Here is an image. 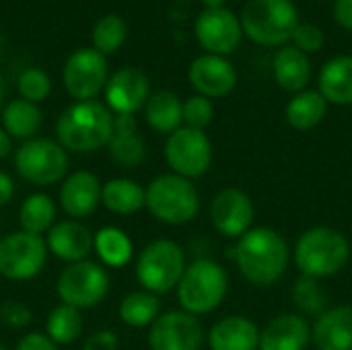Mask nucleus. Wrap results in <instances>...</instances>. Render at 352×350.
<instances>
[{"label":"nucleus","mask_w":352,"mask_h":350,"mask_svg":"<svg viewBox=\"0 0 352 350\" xmlns=\"http://www.w3.org/2000/svg\"><path fill=\"white\" fill-rule=\"evenodd\" d=\"M113 113L99 101H76L56 120V140L66 153L89 155L109 144Z\"/></svg>","instance_id":"obj_1"},{"label":"nucleus","mask_w":352,"mask_h":350,"mask_svg":"<svg viewBox=\"0 0 352 350\" xmlns=\"http://www.w3.org/2000/svg\"><path fill=\"white\" fill-rule=\"evenodd\" d=\"M241 274L256 287H270L280 281L289 266V245L270 227H254L239 237L235 250Z\"/></svg>","instance_id":"obj_2"},{"label":"nucleus","mask_w":352,"mask_h":350,"mask_svg":"<svg viewBox=\"0 0 352 350\" xmlns=\"http://www.w3.org/2000/svg\"><path fill=\"white\" fill-rule=\"evenodd\" d=\"M351 258L349 239L332 227H314L305 231L295 245V264L301 274L328 278L338 274Z\"/></svg>","instance_id":"obj_3"},{"label":"nucleus","mask_w":352,"mask_h":350,"mask_svg":"<svg viewBox=\"0 0 352 350\" xmlns=\"http://www.w3.org/2000/svg\"><path fill=\"white\" fill-rule=\"evenodd\" d=\"M227 287L229 278L225 268L214 260L200 258L186 266V272L177 285V301L184 311L192 316H204L223 303Z\"/></svg>","instance_id":"obj_4"},{"label":"nucleus","mask_w":352,"mask_h":350,"mask_svg":"<svg viewBox=\"0 0 352 350\" xmlns=\"http://www.w3.org/2000/svg\"><path fill=\"white\" fill-rule=\"evenodd\" d=\"M299 23L293 0H250L241 12V29L260 45L287 43Z\"/></svg>","instance_id":"obj_5"},{"label":"nucleus","mask_w":352,"mask_h":350,"mask_svg":"<svg viewBox=\"0 0 352 350\" xmlns=\"http://www.w3.org/2000/svg\"><path fill=\"white\" fill-rule=\"evenodd\" d=\"M148 212L167 225H186L200 210V196L196 186L177 173L155 177L146 188Z\"/></svg>","instance_id":"obj_6"},{"label":"nucleus","mask_w":352,"mask_h":350,"mask_svg":"<svg viewBox=\"0 0 352 350\" xmlns=\"http://www.w3.org/2000/svg\"><path fill=\"white\" fill-rule=\"evenodd\" d=\"M184 272V250L171 239L151 241L136 260V278L140 287L155 295H163L177 289Z\"/></svg>","instance_id":"obj_7"},{"label":"nucleus","mask_w":352,"mask_h":350,"mask_svg":"<svg viewBox=\"0 0 352 350\" xmlns=\"http://www.w3.org/2000/svg\"><path fill=\"white\" fill-rule=\"evenodd\" d=\"M14 169L37 188L54 186L68 173V153L58 140L35 136L14 151Z\"/></svg>","instance_id":"obj_8"},{"label":"nucleus","mask_w":352,"mask_h":350,"mask_svg":"<svg viewBox=\"0 0 352 350\" xmlns=\"http://www.w3.org/2000/svg\"><path fill=\"white\" fill-rule=\"evenodd\" d=\"M109 293V274L99 262L82 260L74 264H66L56 281V295L60 303L91 309L99 305Z\"/></svg>","instance_id":"obj_9"},{"label":"nucleus","mask_w":352,"mask_h":350,"mask_svg":"<svg viewBox=\"0 0 352 350\" xmlns=\"http://www.w3.org/2000/svg\"><path fill=\"white\" fill-rule=\"evenodd\" d=\"M45 237L12 231L0 239V276L12 283L35 278L47 262Z\"/></svg>","instance_id":"obj_10"},{"label":"nucleus","mask_w":352,"mask_h":350,"mask_svg":"<svg viewBox=\"0 0 352 350\" xmlns=\"http://www.w3.org/2000/svg\"><path fill=\"white\" fill-rule=\"evenodd\" d=\"M165 161L173 173L182 177H200L210 169L212 163L210 138L204 134V130L182 126L165 140Z\"/></svg>","instance_id":"obj_11"},{"label":"nucleus","mask_w":352,"mask_h":350,"mask_svg":"<svg viewBox=\"0 0 352 350\" xmlns=\"http://www.w3.org/2000/svg\"><path fill=\"white\" fill-rule=\"evenodd\" d=\"M62 80L76 101H93L107 85V64L103 54L97 50L74 52L64 64Z\"/></svg>","instance_id":"obj_12"},{"label":"nucleus","mask_w":352,"mask_h":350,"mask_svg":"<svg viewBox=\"0 0 352 350\" xmlns=\"http://www.w3.org/2000/svg\"><path fill=\"white\" fill-rule=\"evenodd\" d=\"M204 332L198 318L184 309L161 314L148 330L151 350H198Z\"/></svg>","instance_id":"obj_13"},{"label":"nucleus","mask_w":352,"mask_h":350,"mask_svg":"<svg viewBox=\"0 0 352 350\" xmlns=\"http://www.w3.org/2000/svg\"><path fill=\"white\" fill-rule=\"evenodd\" d=\"M241 21L225 6L206 8L196 19V37L204 50L214 56H227L241 41Z\"/></svg>","instance_id":"obj_14"},{"label":"nucleus","mask_w":352,"mask_h":350,"mask_svg":"<svg viewBox=\"0 0 352 350\" xmlns=\"http://www.w3.org/2000/svg\"><path fill=\"white\" fill-rule=\"evenodd\" d=\"M254 217L256 208L252 198L237 188L219 192L210 204L212 225L225 237H243L252 229Z\"/></svg>","instance_id":"obj_15"},{"label":"nucleus","mask_w":352,"mask_h":350,"mask_svg":"<svg viewBox=\"0 0 352 350\" xmlns=\"http://www.w3.org/2000/svg\"><path fill=\"white\" fill-rule=\"evenodd\" d=\"M101 182L93 171H74L64 177L60 186V208L68 219L82 221L91 217L101 204Z\"/></svg>","instance_id":"obj_16"},{"label":"nucleus","mask_w":352,"mask_h":350,"mask_svg":"<svg viewBox=\"0 0 352 350\" xmlns=\"http://www.w3.org/2000/svg\"><path fill=\"white\" fill-rule=\"evenodd\" d=\"M93 237L95 233L80 221L64 219L45 233V243L52 256L66 264H74L89 258L93 252Z\"/></svg>","instance_id":"obj_17"},{"label":"nucleus","mask_w":352,"mask_h":350,"mask_svg":"<svg viewBox=\"0 0 352 350\" xmlns=\"http://www.w3.org/2000/svg\"><path fill=\"white\" fill-rule=\"evenodd\" d=\"M190 83L204 97H225L237 85V70L223 56L206 54L192 62Z\"/></svg>","instance_id":"obj_18"},{"label":"nucleus","mask_w":352,"mask_h":350,"mask_svg":"<svg viewBox=\"0 0 352 350\" xmlns=\"http://www.w3.org/2000/svg\"><path fill=\"white\" fill-rule=\"evenodd\" d=\"M105 101L111 111L136 113L148 101V78L138 68L118 70L105 85Z\"/></svg>","instance_id":"obj_19"},{"label":"nucleus","mask_w":352,"mask_h":350,"mask_svg":"<svg viewBox=\"0 0 352 350\" xmlns=\"http://www.w3.org/2000/svg\"><path fill=\"white\" fill-rule=\"evenodd\" d=\"M311 342L309 324L297 314L276 316L260 330L258 350H305Z\"/></svg>","instance_id":"obj_20"},{"label":"nucleus","mask_w":352,"mask_h":350,"mask_svg":"<svg viewBox=\"0 0 352 350\" xmlns=\"http://www.w3.org/2000/svg\"><path fill=\"white\" fill-rule=\"evenodd\" d=\"M318 350H352V305L324 311L311 328Z\"/></svg>","instance_id":"obj_21"},{"label":"nucleus","mask_w":352,"mask_h":350,"mask_svg":"<svg viewBox=\"0 0 352 350\" xmlns=\"http://www.w3.org/2000/svg\"><path fill=\"white\" fill-rule=\"evenodd\" d=\"M208 347L210 350H258L260 330L245 316H229L210 328Z\"/></svg>","instance_id":"obj_22"},{"label":"nucleus","mask_w":352,"mask_h":350,"mask_svg":"<svg viewBox=\"0 0 352 350\" xmlns=\"http://www.w3.org/2000/svg\"><path fill=\"white\" fill-rule=\"evenodd\" d=\"M274 78L280 89L285 91H303V87L311 78V64L305 52L295 45H285L276 52L272 62Z\"/></svg>","instance_id":"obj_23"},{"label":"nucleus","mask_w":352,"mask_h":350,"mask_svg":"<svg viewBox=\"0 0 352 350\" xmlns=\"http://www.w3.org/2000/svg\"><path fill=\"white\" fill-rule=\"evenodd\" d=\"M320 93L328 103L352 105V56H336L324 64Z\"/></svg>","instance_id":"obj_24"},{"label":"nucleus","mask_w":352,"mask_h":350,"mask_svg":"<svg viewBox=\"0 0 352 350\" xmlns=\"http://www.w3.org/2000/svg\"><path fill=\"white\" fill-rule=\"evenodd\" d=\"M101 204L116 215H134L146 206V190L130 177H111L101 186Z\"/></svg>","instance_id":"obj_25"},{"label":"nucleus","mask_w":352,"mask_h":350,"mask_svg":"<svg viewBox=\"0 0 352 350\" xmlns=\"http://www.w3.org/2000/svg\"><path fill=\"white\" fill-rule=\"evenodd\" d=\"M146 124L163 134H171L184 124V103L169 91H159L148 97L144 107Z\"/></svg>","instance_id":"obj_26"},{"label":"nucleus","mask_w":352,"mask_h":350,"mask_svg":"<svg viewBox=\"0 0 352 350\" xmlns=\"http://www.w3.org/2000/svg\"><path fill=\"white\" fill-rule=\"evenodd\" d=\"M56 217H58V208L54 200L43 192L29 194L19 206L21 231L33 233V235L43 237L56 225Z\"/></svg>","instance_id":"obj_27"},{"label":"nucleus","mask_w":352,"mask_h":350,"mask_svg":"<svg viewBox=\"0 0 352 350\" xmlns=\"http://www.w3.org/2000/svg\"><path fill=\"white\" fill-rule=\"evenodd\" d=\"M93 252L99 264L109 268H124L134 254L130 237L118 227H101L93 237Z\"/></svg>","instance_id":"obj_28"},{"label":"nucleus","mask_w":352,"mask_h":350,"mask_svg":"<svg viewBox=\"0 0 352 350\" xmlns=\"http://www.w3.org/2000/svg\"><path fill=\"white\" fill-rule=\"evenodd\" d=\"M2 128L14 140H31L41 128V111L31 101L14 99L2 111Z\"/></svg>","instance_id":"obj_29"},{"label":"nucleus","mask_w":352,"mask_h":350,"mask_svg":"<svg viewBox=\"0 0 352 350\" xmlns=\"http://www.w3.org/2000/svg\"><path fill=\"white\" fill-rule=\"evenodd\" d=\"M328 111V101L320 91H303L297 93L287 105V122L297 130L316 128Z\"/></svg>","instance_id":"obj_30"},{"label":"nucleus","mask_w":352,"mask_h":350,"mask_svg":"<svg viewBox=\"0 0 352 350\" xmlns=\"http://www.w3.org/2000/svg\"><path fill=\"white\" fill-rule=\"evenodd\" d=\"M161 301L155 293H148V291H132L128 293L120 307H118V314H120V320L130 326V328H146V326H153V322L161 316Z\"/></svg>","instance_id":"obj_31"},{"label":"nucleus","mask_w":352,"mask_h":350,"mask_svg":"<svg viewBox=\"0 0 352 350\" xmlns=\"http://www.w3.org/2000/svg\"><path fill=\"white\" fill-rule=\"evenodd\" d=\"M82 328H85V322H82L80 309L64 305V303L54 307L45 320V334L58 347H68L76 342L82 334Z\"/></svg>","instance_id":"obj_32"},{"label":"nucleus","mask_w":352,"mask_h":350,"mask_svg":"<svg viewBox=\"0 0 352 350\" xmlns=\"http://www.w3.org/2000/svg\"><path fill=\"white\" fill-rule=\"evenodd\" d=\"M109 157L122 167H138L146 159V144L138 132H113L107 144Z\"/></svg>","instance_id":"obj_33"},{"label":"nucleus","mask_w":352,"mask_h":350,"mask_svg":"<svg viewBox=\"0 0 352 350\" xmlns=\"http://www.w3.org/2000/svg\"><path fill=\"white\" fill-rule=\"evenodd\" d=\"M293 303L301 314L320 318L324 311H328V293L318 278L301 274L293 287Z\"/></svg>","instance_id":"obj_34"},{"label":"nucleus","mask_w":352,"mask_h":350,"mask_svg":"<svg viewBox=\"0 0 352 350\" xmlns=\"http://www.w3.org/2000/svg\"><path fill=\"white\" fill-rule=\"evenodd\" d=\"M124 39H126V23L116 14L103 17L93 29V43L95 50L101 54L116 52L124 43Z\"/></svg>","instance_id":"obj_35"},{"label":"nucleus","mask_w":352,"mask_h":350,"mask_svg":"<svg viewBox=\"0 0 352 350\" xmlns=\"http://www.w3.org/2000/svg\"><path fill=\"white\" fill-rule=\"evenodd\" d=\"M50 91H52V80L39 68H27L19 76V93L25 101L39 103L50 95Z\"/></svg>","instance_id":"obj_36"},{"label":"nucleus","mask_w":352,"mask_h":350,"mask_svg":"<svg viewBox=\"0 0 352 350\" xmlns=\"http://www.w3.org/2000/svg\"><path fill=\"white\" fill-rule=\"evenodd\" d=\"M214 118V107L208 97L194 95L184 103V124L194 130H204Z\"/></svg>","instance_id":"obj_37"},{"label":"nucleus","mask_w":352,"mask_h":350,"mask_svg":"<svg viewBox=\"0 0 352 350\" xmlns=\"http://www.w3.org/2000/svg\"><path fill=\"white\" fill-rule=\"evenodd\" d=\"M31 320H33V314H31V309L25 303L14 301V299H8V301L0 303V322L6 328L25 330L31 324Z\"/></svg>","instance_id":"obj_38"},{"label":"nucleus","mask_w":352,"mask_h":350,"mask_svg":"<svg viewBox=\"0 0 352 350\" xmlns=\"http://www.w3.org/2000/svg\"><path fill=\"white\" fill-rule=\"evenodd\" d=\"M291 39L295 41V47H299L305 54L318 52L324 45V33L314 23H299Z\"/></svg>","instance_id":"obj_39"},{"label":"nucleus","mask_w":352,"mask_h":350,"mask_svg":"<svg viewBox=\"0 0 352 350\" xmlns=\"http://www.w3.org/2000/svg\"><path fill=\"white\" fill-rule=\"evenodd\" d=\"M14 350H60V347L50 340L45 332H27L25 336H21Z\"/></svg>","instance_id":"obj_40"},{"label":"nucleus","mask_w":352,"mask_h":350,"mask_svg":"<svg viewBox=\"0 0 352 350\" xmlns=\"http://www.w3.org/2000/svg\"><path fill=\"white\" fill-rule=\"evenodd\" d=\"M118 344H120V340H118L116 332L99 330L85 340L82 350H118Z\"/></svg>","instance_id":"obj_41"},{"label":"nucleus","mask_w":352,"mask_h":350,"mask_svg":"<svg viewBox=\"0 0 352 350\" xmlns=\"http://www.w3.org/2000/svg\"><path fill=\"white\" fill-rule=\"evenodd\" d=\"M334 17H336V21L344 29H351L352 31V0H336Z\"/></svg>","instance_id":"obj_42"},{"label":"nucleus","mask_w":352,"mask_h":350,"mask_svg":"<svg viewBox=\"0 0 352 350\" xmlns=\"http://www.w3.org/2000/svg\"><path fill=\"white\" fill-rule=\"evenodd\" d=\"M12 196H14V182L6 171L0 169V208L10 204Z\"/></svg>","instance_id":"obj_43"},{"label":"nucleus","mask_w":352,"mask_h":350,"mask_svg":"<svg viewBox=\"0 0 352 350\" xmlns=\"http://www.w3.org/2000/svg\"><path fill=\"white\" fill-rule=\"evenodd\" d=\"M10 151H12V138L4 132V128H0V161L8 157Z\"/></svg>","instance_id":"obj_44"},{"label":"nucleus","mask_w":352,"mask_h":350,"mask_svg":"<svg viewBox=\"0 0 352 350\" xmlns=\"http://www.w3.org/2000/svg\"><path fill=\"white\" fill-rule=\"evenodd\" d=\"M206 4V8H221L225 4V0H202Z\"/></svg>","instance_id":"obj_45"},{"label":"nucleus","mask_w":352,"mask_h":350,"mask_svg":"<svg viewBox=\"0 0 352 350\" xmlns=\"http://www.w3.org/2000/svg\"><path fill=\"white\" fill-rule=\"evenodd\" d=\"M2 101H4V78L0 74V105H2Z\"/></svg>","instance_id":"obj_46"},{"label":"nucleus","mask_w":352,"mask_h":350,"mask_svg":"<svg viewBox=\"0 0 352 350\" xmlns=\"http://www.w3.org/2000/svg\"><path fill=\"white\" fill-rule=\"evenodd\" d=\"M0 50H2V37H0Z\"/></svg>","instance_id":"obj_47"},{"label":"nucleus","mask_w":352,"mask_h":350,"mask_svg":"<svg viewBox=\"0 0 352 350\" xmlns=\"http://www.w3.org/2000/svg\"><path fill=\"white\" fill-rule=\"evenodd\" d=\"M0 350H6V349H4V347H2V344H0Z\"/></svg>","instance_id":"obj_48"}]
</instances>
